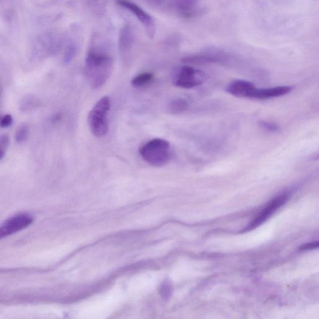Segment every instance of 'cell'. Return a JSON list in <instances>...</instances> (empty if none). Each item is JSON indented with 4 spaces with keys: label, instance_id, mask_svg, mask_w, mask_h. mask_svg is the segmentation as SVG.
<instances>
[{
    "label": "cell",
    "instance_id": "cell-1",
    "mask_svg": "<svg viewBox=\"0 0 319 319\" xmlns=\"http://www.w3.org/2000/svg\"><path fill=\"white\" fill-rule=\"evenodd\" d=\"M104 43H103V45ZM93 40L85 60V73L92 89H99L111 76L113 59L106 47Z\"/></svg>",
    "mask_w": 319,
    "mask_h": 319
},
{
    "label": "cell",
    "instance_id": "cell-2",
    "mask_svg": "<svg viewBox=\"0 0 319 319\" xmlns=\"http://www.w3.org/2000/svg\"><path fill=\"white\" fill-rule=\"evenodd\" d=\"M139 153L143 160L150 166L163 167L171 158V145L166 140L153 139L140 148Z\"/></svg>",
    "mask_w": 319,
    "mask_h": 319
},
{
    "label": "cell",
    "instance_id": "cell-3",
    "mask_svg": "<svg viewBox=\"0 0 319 319\" xmlns=\"http://www.w3.org/2000/svg\"><path fill=\"white\" fill-rule=\"evenodd\" d=\"M111 101L108 96L102 97L88 115V123L90 131L96 137L105 136L109 131L108 115Z\"/></svg>",
    "mask_w": 319,
    "mask_h": 319
},
{
    "label": "cell",
    "instance_id": "cell-4",
    "mask_svg": "<svg viewBox=\"0 0 319 319\" xmlns=\"http://www.w3.org/2000/svg\"><path fill=\"white\" fill-rule=\"evenodd\" d=\"M205 74L189 66L178 68L173 74V83L175 86L192 89L203 83Z\"/></svg>",
    "mask_w": 319,
    "mask_h": 319
},
{
    "label": "cell",
    "instance_id": "cell-5",
    "mask_svg": "<svg viewBox=\"0 0 319 319\" xmlns=\"http://www.w3.org/2000/svg\"><path fill=\"white\" fill-rule=\"evenodd\" d=\"M116 4L119 6L125 8L138 19L140 23L144 26L147 34L150 38H153L155 34V24L152 16L143 10L138 5L127 0H116Z\"/></svg>",
    "mask_w": 319,
    "mask_h": 319
},
{
    "label": "cell",
    "instance_id": "cell-6",
    "mask_svg": "<svg viewBox=\"0 0 319 319\" xmlns=\"http://www.w3.org/2000/svg\"><path fill=\"white\" fill-rule=\"evenodd\" d=\"M33 221L34 218L26 214H18L8 219L0 227V239L6 238L25 229Z\"/></svg>",
    "mask_w": 319,
    "mask_h": 319
},
{
    "label": "cell",
    "instance_id": "cell-7",
    "mask_svg": "<svg viewBox=\"0 0 319 319\" xmlns=\"http://www.w3.org/2000/svg\"><path fill=\"white\" fill-rule=\"evenodd\" d=\"M289 194L288 193H284L279 195L277 197L275 198L273 200L271 201V202L269 203L268 205L266 206V208H264L261 212L258 214V216L251 222V224L249 225V226L246 228L244 230V232H247V231L252 230L254 228H257L264 222L266 221L269 216L272 215L277 209L279 208L280 206H282L288 200Z\"/></svg>",
    "mask_w": 319,
    "mask_h": 319
},
{
    "label": "cell",
    "instance_id": "cell-8",
    "mask_svg": "<svg viewBox=\"0 0 319 319\" xmlns=\"http://www.w3.org/2000/svg\"><path fill=\"white\" fill-rule=\"evenodd\" d=\"M257 87L252 82L246 80H235L228 85L226 90L230 94L237 98L251 99L252 93Z\"/></svg>",
    "mask_w": 319,
    "mask_h": 319
},
{
    "label": "cell",
    "instance_id": "cell-9",
    "mask_svg": "<svg viewBox=\"0 0 319 319\" xmlns=\"http://www.w3.org/2000/svg\"><path fill=\"white\" fill-rule=\"evenodd\" d=\"M292 90V87L288 86H280L270 88H263L258 89L256 88L252 93L251 99L259 100H269L279 97H282L288 94Z\"/></svg>",
    "mask_w": 319,
    "mask_h": 319
},
{
    "label": "cell",
    "instance_id": "cell-10",
    "mask_svg": "<svg viewBox=\"0 0 319 319\" xmlns=\"http://www.w3.org/2000/svg\"><path fill=\"white\" fill-rule=\"evenodd\" d=\"M135 42V35L133 27L125 24L121 28L119 38V50L122 56L131 53Z\"/></svg>",
    "mask_w": 319,
    "mask_h": 319
},
{
    "label": "cell",
    "instance_id": "cell-11",
    "mask_svg": "<svg viewBox=\"0 0 319 319\" xmlns=\"http://www.w3.org/2000/svg\"><path fill=\"white\" fill-rule=\"evenodd\" d=\"M221 57L213 55L200 54L183 57L181 61L186 65H203L208 63H214L221 61Z\"/></svg>",
    "mask_w": 319,
    "mask_h": 319
},
{
    "label": "cell",
    "instance_id": "cell-12",
    "mask_svg": "<svg viewBox=\"0 0 319 319\" xmlns=\"http://www.w3.org/2000/svg\"><path fill=\"white\" fill-rule=\"evenodd\" d=\"M40 101L37 96L32 94L26 95L22 99L20 103V109L23 112L34 111L40 106Z\"/></svg>",
    "mask_w": 319,
    "mask_h": 319
},
{
    "label": "cell",
    "instance_id": "cell-13",
    "mask_svg": "<svg viewBox=\"0 0 319 319\" xmlns=\"http://www.w3.org/2000/svg\"><path fill=\"white\" fill-rule=\"evenodd\" d=\"M168 109L171 114H180L188 111L189 104L184 99H175L169 104Z\"/></svg>",
    "mask_w": 319,
    "mask_h": 319
},
{
    "label": "cell",
    "instance_id": "cell-14",
    "mask_svg": "<svg viewBox=\"0 0 319 319\" xmlns=\"http://www.w3.org/2000/svg\"><path fill=\"white\" fill-rule=\"evenodd\" d=\"M154 76L152 73H144L138 74L132 79L131 85L134 88H142L152 83Z\"/></svg>",
    "mask_w": 319,
    "mask_h": 319
},
{
    "label": "cell",
    "instance_id": "cell-15",
    "mask_svg": "<svg viewBox=\"0 0 319 319\" xmlns=\"http://www.w3.org/2000/svg\"><path fill=\"white\" fill-rule=\"evenodd\" d=\"M29 134V127L27 123H21L19 125L17 130L16 131L15 138L18 143H23L26 142L28 139Z\"/></svg>",
    "mask_w": 319,
    "mask_h": 319
},
{
    "label": "cell",
    "instance_id": "cell-16",
    "mask_svg": "<svg viewBox=\"0 0 319 319\" xmlns=\"http://www.w3.org/2000/svg\"><path fill=\"white\" fill-rule=\"evenodd\" d=\"M90 10L96 15H103L106 9L105 0H87Z\"/></svg>",
    "mask_w": 319,
    "mask_h": 319
},
{
    "label": "cell",
    "instance_id": "cell-17",
    "mask_svg": "<svg viewBox=\"0 0 319 319\" xmlns=\"http://www.w3.org/2000/svg\"><path fill=\"white\" fill-rule=\"evenodd\" d=\"M10 143V136L8 134H4L0 136V161L4 158Z\"/></svg>",
    "mask_w": 319,
    "mask_h": 319
},
{
    "label": "cell",
    "instance_id": "cell-18",
    "mask_svg": "<svg viewBox=\"0 0 319 319\" xmlns=\"http://www.w3.org/2000/svg\"><path fill=\"white\" fill-rule=\"evenodd\" d=\"M76 46L74 44L71 43L68 45L64 55V62L66 64H69L72 61L74 57L76 56Z\"/></svg>",
    "mask_w": 319,
    "mask_h": 319
},
{
    "label": "cell",
    "instance_id": "cell-19",
    "mask_svg": "<svg viewBox=\"0 0 319 319\" xmlns=\"http://www.w3.org/2000/svg\"><path fill=\"white\" fill-rule=\"evenodd\" d=\"M258 125L263 130L270 132V133H276V132H278L279 130V126L277 123L269 122V121L260 120L258 122Z\"/></svg>",
    "mask_w": 319,
    "mask_h": 319
},
{
    "label": "cell",
    "instance_id": "cell-20",
    "mask_svg": "<svg viewBox=\"0 0 319 319\" xmlns=\"http://www.w3.org/2000/svg\"><path fill=\"white\" fill-rule=\"evenodd\" d=\"M13 117L10 114L5 115V116L0 118V126L3 128H7L12 124Z\"/></svg>",
    "mask_w": 319,
    "mask_h": 319
},
{
    "label": "cell",
    "instance_id": "cell-21",
    "mask_svg": "<svg viewBox=\"0 0 319 319\" xmlns=\"http://www.w3.org/2000/svg\"><path fill=\"white\" fill-rule=\"evenodd\" d=\"M318 246V241L313 242V243H308V244H304V245H302L301 247H300V249L305 250V251H306V250L315 249L316 248V247H317Z\"/></svg>",
    "mask_w": 319,
    "mask_h": 319
},
{
    "label": "cell",
    "instance_id": "cell-22",
    "mask_svg": "<svg viewBox=\"0 0 319 319\" xmlns=\"http://www.w3.org/2000/svg\"><path fill=\"white\" fill-rule=\"evenodd\" d=\"M145 1H146L148 4L154 7L161 6L164 2V0H145Z\"/></svg>",
    "mask_w": 319,
    "mask_h": 319
},
{
    "label": "cell",
    "instance_id": "cell-23",
    "mask_svg": "<svg viewBox=\"0 0 319 319\" xmlns=\"http://www.w3.org/2000/svg\"><path fill=\"white\" fill-rule=\"evenodd\" d=\"M2 94V86H0V100H1Z\"/></svg>",
    "mask_w": 319,
    "mask_h": 319
},
{
    "label": "cell",
    "instance_id": "cell-24",
    "mask_svg": "<svg viewBox=\"0 0 319 319\" xmlns=\"http://www.w3.org/2000/svg\"><path fill=\"white\" fill-rule=\"evenodd\" d=\"M197 1H199V0H197Z\"/></svg>",
    "mask_w": 319,
    "mask_h": 319
}]
</instances>
